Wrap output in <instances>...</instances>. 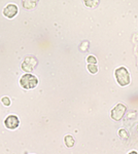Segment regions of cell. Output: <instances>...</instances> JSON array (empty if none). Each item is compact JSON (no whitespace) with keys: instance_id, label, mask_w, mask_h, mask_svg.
Returning <instances> with one entry per match:
<instances>
[{"instance_id":"6da1fadb","label":"cell","mask_w":138,"mask_h":154,"mask_svg":"<svg viewBox=\"0 0 138 154\" xmlns=\"http://www.w3.org/2000/svg\"><path fill=\"white\" fill-rule=\"evenodd\" d=\"M114 77L117 82L122 88L129 85L130 82H131V77H130L129 70L127 68H125V67H119V68L115 69Z\"/></svg>"},{"instance_id":"7a4b0ae2","label":"cell","mask_w":138,"mask_h":154,"mask_svg":"<svg viewBox=\"0 0 138 154\" xmlns=\"http://www.w3.org/2000/svg\"><path fill=\"white\" fill-rule=\"evenodd\" d=\"M38 78L31 73H26L20 78V85L24 89H33L38 85Z\"/></svg>"},{"instance_id":"3957f363","label":"cell","mask_w":138,"mask_h":154,"mask_svg":"<svg viewBox=\"0 0 138 154\" xmlns=\"http://www.w3.org/2000/svg\"><path fill=\"white\" fill-rule=\"evenodd\" d=\"M126 112H127V106L123 103H117L110 110V118L114 121H121Z\"/></svg>"},{"instance_id":"277c9868","label":"cell","mask_w":138,"mask_h":154,"mask_svg":"<svg viewBox=\"0 0 138 154\" xmlns=\"http://www.w3.org/2000/svg\"><path fill=\"white\" fill-rule=\"evenodd\" d=\"M37 65H38V60L35 58L34 56H27L23 60V62H22L21 68L24 72L30 73V72H32L36 68Z\"/></svg>"},{"instance_id":"5b68a950","label":"cell","mask_w":138,"mask_h":154,"mask_svg":"<svg viewBox=\"0 0 138 154\" xmlns=\"http://www.w3.org/2000/svg\"><path fill=\"white\" fill-rule=\"evenodd\" d=\"M4 125L6 128L11 131H14L19 128L20 125V119L16 115H8L4 120Z\"/></svg>"},{"instance_id":"8992f818","label":"cell","mask_w":138,"mask_h":154,"mask_svg":"<svg viewBox=\"0 0 138 154\" xmlns=\"http://www.w3.org/2000/svg\"><path fill=\"white\" fill-rule=\"evenodd\" d=\"M18 11H19V8L16 4L9 3L3 8V16L7 19H14L18 14Z\"/></svg>"},{"instance_id":"52a82bcc","label":"cell","mask_w":138,"mask_h":154,"mask_svg":"<svg viewBox=\"0 0 138 154\" xmlns=\"http://www.w3.org/2000/svg\"><path fill=\"white\" fill-rule=\"evenodd\" d=\"M38 1L37 0H23L22 1V6L25 9H33L37 6Z\"/></svg>"},{"instance_id":"ba28073f","label":"cell","mask_w":138,"mask_h":154,"mask_svg":"<svg viewBox=\"0 0 138 154\" xmlns=\"http://www.w3.org/2000/svg\"><path fill=\"white\" fill-rule=\"evenodd\" d=\"M64 143L66 145V147L72 148L75 145V139L71 135H66L64 138Z\"/></svg>"},{"instance_id":"9c48e42d","label":"cell","mask_w":138,"mask_h":154,"mask_svg":"<svg viewBox=\"0 0 138 154\" xmlns=\"http://www.w3.org/2000/svg\"><path fill=\"white\" fill-rule=\"evenodd\" d=\"M84 3H85V5L87 7H89V8H95V7H97L99 5L100 1L99 0H86Z\"/></svg>"},{"instance_id":"30bf717a","label":"cell","mask_w":138,"mask_h":154,"mask_svg":"<svg viewBox=\"0 0 138 154\" xmlns=\"http://www.w3.org/2000/svg\"><path fill=\"white\" fill-rule=\"evenodd\" d=\"M119 136L121 137V138L123 139V140L124 141H126V140H128V139H129V133H128V131L125 130V128H121V130L119 131Z\"/></svg>"},{"instance_id":"8fae6325","label":"cell","mask_w":138,"mask_h":154,"mask_svg":"<svg viewBox=\"0 0 138 154\" xmlns=\"http://www.w3.org/2000/svg\"><path fill=\"white\" fill-rule=\"evenodd\" d=\"M87 69L91 74H97L98 73V66L97 65H91V64H88Z\"/></svg>"},{"instance_id":"7c38bea8","label":"cell","mask_w":138,"mask_h":154,"mask_svg":"<svg viewBox=\"0 0 138 154\" xmlns=\"http://www.w3.org/2000/svg\"><path fill=\"white\" fill-rule=\"evenodd\" d=\"M87 63L88 64H91V65H97V59L95 56H92V54H90V56L87 57Z\"/></svg>"},{"instance_id":"4fadbf2b","label":"cell","mask_w":138,"mask_h":154,"mask_svg":"<svg viewBox=\"0 0 138 154\" xmlns=\"http://www.w3.org/2000/svg\"><path fill=\"white\" fill-rule=\"evenodd\" d=\"M79 49H81L82 51H86L89 49V41L88 40H84L81 43V45H79Z\"/></svg>"},{"instance_id":"5bb4252c","label":"cell","mask_w":138,"mask_h":154,"mask_svg":"<svg viewBox=\"0 0 138 154\" xmlns=\"http://www.w3.org/2000/svg\"><path fill=\"white\" fill-rule=\"evenodd\" d=\"M1 102H2V104H3L5 107H8V106H11V99L8 98V97H3V98H1Z\"/></svg>"},{"instance_id":"9a60e30c","label":"cell","mask_w":138,"mask_h":154,"mask_svg":"<svg viewBox=\"0 0 138 154\" xmlns=\"http://www.w3.org/2000/svg\"><path fill=\"white\" fill-rule=\"evenodd\" d=\"M128 154H138V152H137V151H135V150H133V151H130Z\"/></svg>"},{"instance_id":"2e32d148","label":"cell","mask_w":138,"mask_h":154,"mask_svg":"<svg viewBox=\"0 0 138 154\" xmlns=\"http://www.w3.org/2000/svg\"><path fill=\"white\" fill-rule=\"evenodd\" d=\"M137 128V131H138V125H137V128Z\"/></svg>"}]
</instances>
